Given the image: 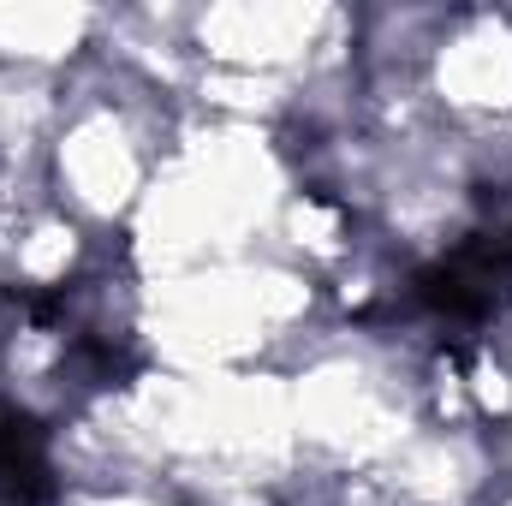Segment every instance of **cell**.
I'll list each match as a JSON object with an SVG mask.
<instances>
[{"instance_id": "cell-1", "label": "cell", "mask_w": 512, "mask_h": 506, "mask_svg": "<svg viewBox=\"0 0 512 506\" xmlns=\"http://www.w3.org/2000/svg\"><path fill=\"white\" fill-rule=\"evenodd\" d=\"M512 298V215L489 233H471L459 251L417 274V304L447 322H483Z\"/></svg>"}, {"instance_id": "cell-3", "label": "cell", "mask_w": 512, "mask_h": 506, "mask_svg": "<svg viewBox=\"0 0 512 506\" xmlns=\"http://www.w3.org/2000/svg\"><path fill=\"white\" fill-rule=\"evenodd\" d=\"M78 364H84V376L96 381V387H126V381L137 376V358L120 352L114 340H84V346H78Z\"/></svg>"}, {"instance_id": "cell-2", "label": "cell", "mask_w": 512, "mask_h": 506, "mask_svg": "<svg viewBox=\"0 0 512 506\" xmlns=\"http://www.w3.org/2000/svg\"><path fill=\"white\" fill-rule=\"evenodd\" d=\"M54 501V465H48V429L0 405V506H48Z\"/></svg>"}]
</instances>
